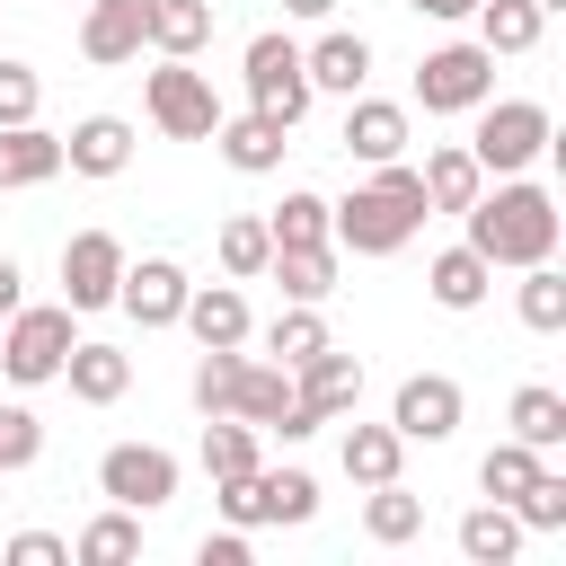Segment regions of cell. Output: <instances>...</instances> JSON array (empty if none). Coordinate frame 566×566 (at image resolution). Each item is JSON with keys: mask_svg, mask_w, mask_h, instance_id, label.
Listing matches in <instances>:
<instances>
[{"mask_svg": "<svg viewBox=\"0 0 566 566\" xmlns=\"http://www.w3.org/2000/svg\"><path fill=\"white\" fill-rule=\"evenodd\" d=\"M513 310H522V327H531V336H557V327H566V274H557V256L522 265V292H513Z\"/></svg>", "mask_w": 566, "mask_h": 566, "instance_id": "34", "label": "cell"}, {"mask_svg": "<svg viewBox=\"0 0 566 566\" xmlns=\"http://www.w3.org/2000/svg\"><path fill=\"white\" fill-rule=\"evenodd\" d=\"M203 566H248V531L230 522V531H203V548H195Z\"/></svg>", "mask_w": 566, "mask_h": 566, "instance_id": "43", "label": "cell"}, {"mask_svg": "<svg viewBox=\"0 0 566 566\" xmlns=\"http://www.w3.org/2000/svg\"><path fill=\"white\" fill-rule=\"evenodd\" d=\"M292 407V371L283 363H239V389H230V416H248L256 433H274V416Z\"/></svg>", "mask_w": 566, "mask_h": 566, "instance_id": "32", "label": "cell"}, {"mask_svg": "<svg viewBox=\"0 0 566 566\" xmlns=\"http://www.w3.org/2000/svg\"><path fill=\"white\" fill-rule=\"evenodd\" d=\"M469 115H478L469 159H478L486 177H531V168L548 159V142H557V124H548L539 97H486V106H469Z\"/></svg>", "mask_w": 566, "mask_h": 566, "instance_id": "4", "label": "cell"}, {"mask_svg": "<svg viewBox=\"0 0 566 566\" xmlns=\"http://www.w3.org/2000/svg\"><path fill=\"white\" fill-rule=\"evenodd\" d=\"M469 221V248L486 256V265H539V256H557V195L548 186H531V177H495V186H478V203L460 212Z\"/></svg>", "mask_w": 566, "mask_h": 566, "instance_id": "1", "label": "cell"}, {"mask_svg": "<svg viewBox=\"0 0 566 566\" xmlns=\"http://www.w3.org/2000/svg\"><path fill=\"white\" fill-rule=\"evenodd\" d=\"M513 513H522V531H566V478L539 469V478L513 495Z\"/></svg>", "mask_w": 566, "mask_h": 566, "instance_id": "39", "label": "cell"}, {"mask_svg": "<svg viewBox=\"0 0 566 566\" xmlns=\"http://www.w3.org/2000/svg\"><path fill=\"white\" fill-rule=\"evenodd\" d=\"M212 150H221L239 177H274L283 150H292V124H274V115L248 106V115H221V124H212Z\"/></svg>", "mask_w": 566, "mask_h": 566, "instance_id": "18", "label": "cell"}, {"mask_svg": "<svg viewBox=\"0 0 566 566\" xmlns=\"http://www.w3.org/2000/svg\"><path fill=\"white\" fill-rule=\"evenodd\" d=\"M142 557V513L133 504H106L80 539H71V566H133Z\"/></svg>", "mask_w": 566, "mask_h": 566, "instance_id": "28", "label": "cell"}, {"mask_svg": "<svg viewBox=\"0 0 566 566\" xmlns=\"http://www.w3.org/2000/svg\"><path fill=\"white\" fill-rule=\"evenodd\" d=\"M363 495H371V504H363V531H371L380 548H407V539L424 531V495H407L398 478H389V486H363Z\"/></svg>", "mask_w": 566, "mask_h": 566, "instance_id": "36", "label": "cell"}, {"mask_svg": "<svg viewBox=\"0 0 566 566\" xmlns=\"http://www.w3.org/2000/svg\"><path fill=\"white\" fill-rule=\"evenodd\" d=\"M495 97V53L486 44H433L416 62V106L424 115H469Z\"/></svg>", "mask_w": 566, "mask_h": 566, "instance_id": "8", "label": "cell"}, {"mask_svg": "<svg viewBox=\"0 0 566 566\" xmlns=\"http://www.w3.org/2000/svg\"><path fill=\"white\" fill-rule=\"evenodd\" d=\"M97 495H106V504H133V513L177 504V451H159V442H106Z\"/></svg>", "mask_w": 566, "mask_h": 566, "instance_id": "9", "label": "cell"}, {"mask_svg": "<svg viewBox=\"0 0 566 566\" xmlns=\"http://www.w3.org/2000/svg\"><path fill=\"white\" fill-rule=\"evenodd\" d=\"M239 80H248V106H256V115H274V124H301V115H310V71H301V44H292L283 27L248 35Z\"/></svg>", "mask_w": 566, "mask_h": 566, "instance_id": "6", "label": "cell"}, {"mask_svg": "<svg viewBox=\"0 0 566 566\" xmlns=\"http://www.w3.org/2000/svg\"><path fill=\"white\" fill-rule=\"evenodd\" d=\"M212 256H221V274H230V283H256V274H265V256H274V239H265V221H256V212H230V221H221V239H212Z\"/></svg>", "mask_w": 566, "mask_h": 566, "instance_id": "37", "label": "cell"}, {"mask_svg": "<svg viewBox=\"0 0 566 566\" xmlns=\"http://www.w3.org/2000/svg\"><path fill=\"white\" fill-rule=\"evenodd\" d=\"M0 557H9V566H71V539H53V531H9Z\"/></svg>", "mask_w": 566, "mask_h": 566, "instance_id": "42", "label": "cell"}, {"mask_svg": "<svg viewBox=\"0 0 566 566\" xmlns=\"http://www.w3.org/2000/svg\"><path fill=\"white\" fill-rule=\"evenodd\" d=\"M539 469H548V451H531V442H513V433H504V442H495V451L478 460V486H486L495 504H513V495H522V486H531Z\"/></svg>", "mask_w": 566, "mask_h": 566, "instance_id": "38", "label": "cell"}, {"mask_svg": "<svg viewBox=\"0 0 566 566\" xmlns=\"http://www.w3.org/2000/svg\"><path fill=\"white\" fill-rule=\"evenodd\" d=\"M256 460H265V433H256L248 416H212V424H203V478H212V486L248 478Z\"/></svg>", "mask_w": 566, "mask_h": 566, "instance_id": "27", "label": "cell"}, {"mask_svg": "<svg viewBox=\"0 0 566 566\" xmlns=\"http://www.w3.org/2000/svg\"><path fill=\"white\" fill-rule=\"evenodd\" d=\"M283 18H310V27H327V18H336V0H283Z\"/></svg>", "mask_w": 566, "mask_h": 566, "instance_id": "46", "label": "cell"}, {"mask_svg": "<svg viewBox=\"0 0 566 566\" xmlns=\"http://www.w3.org/2000/svg\"><path fill=\"white\" fill-rule=\"evenodd\" d=\"M424 212H469L478 203V186H486V168L469 159V142H442V150H424Z\"/></svg>", "mask_w": 566, "mask_h": 566, "instance_id": "23", "label": "cell"}, {"mask_svg": "<svg viewBox=\"0 0 566 566\" xmlns=\"http://www.w3.org/2000/svg\"><path fill=\"white\" fill-rule=\"evenodd\" d=\"M292 407H301V416H318V424L354 416V407H363V363H354V354H336V345H318V354L292 371Z\"/></svg>", "mask_w": 566, "mask_h": 566, "instance_id": "13", "label": "cell"}, {"mask_svg": "<svg viewBox=\"0 0 566 566\" xmlns=\"http://www.w3.org/2000/svg\"><path fill=\"white\" fill-rule=\"evenodd\" d=\"M177 327H186L195 345H248V336H256V318H248V292H239V283H195V292H186V310H177Z\"/></svg>", "mask_w": 566, "mask_h": 566, "instance_id": "19", "label": "cell"}, {"mask_svg": "<svg viewBox=\"0 0 566 566\" xmlns=\"http://www.w3.org/2000/svg\"><path fill=\"white\" fill-rule=\"evenodd\" d=\"M62 380H71V398H80V407H115V398L133 389V354H124V345L80 336V345H71V363H62Z\"/></svg>", "mask_w": 566, "mask_h": 566, "instance_id": "21", "label": "cell"}, {"mask_svg": "<svg viewBox=\"0 0 566 566\" xmlns=\"http://www.w3.org/2000/svg\"><path fill=\"white\" fill-rule=\"evenodd\" d=\"M265 239L274 248H318L327 239V195L318 186H283V203L265 212Z\"/></svg>", "mask_w": 566, "mask_h": 566, "instance_id": "33", "label": "cell"}, {"mask_svg": "<svg viewBox=\"0 0 566 566\" xmlns=\"http://www.w3.org/2000/svg\"><path fill=\"white\" fill-rule=\"evenodd\" d=\"M318 345H336V336H327V318H318V301H283V318L265 327V354H274L283 371H301Z\"/></svg>", "mask_w": 566, "mask_h": 566, "instance_id": "35", "label": "cell"}, {"mask_svg": "<svg viewBox=\"0 0 566 566\" xmlns=\"http://www.w3.org/2000/svg\"><path fill=\"white\" fill-rule=\"evenodd\" d=\"M35 460H44L35 407H0V478H9V469H35Z\"/></svg>", "mask_w": 566, "mask_h": 566, "instance_id": "40", "label": "cell"}, {"mask_svg": "<svg viewBox=\"0 0 566 566\" xmlns=\"http://www.w3.org/2000/svg\"><path fill=\"white\" fill-rule=\"evenodd\" d=\"M212 44V0H150V53L195 62Z\"/></svg>", "mask_w": 566, "mask_h": 566, "instance_id": "31", "label": "cell"}, {"mask_svg": "<svg viewBox=\"0 0 566 566\" xmlns=\"http://www.w3.org/2000/svg\"><path fill=\"white\" fill-rule=\"evenodd\" d=\"M212 504H221V522H239V531H301L310 513H318V478L310 469H248V478H230V486H212Z\"/></svg>", "mask_w": 566, "mask_h": 566, "instance_id": "5", "label": "cell"}, {"mask_svg": "<svg viewBox=\"0 0 566 566\" xmlns=\"http://www.w3.org/2000/svg\"><path fill=\"white\" fill-rule=\"evenodd\" d=\"M53 177H62V133H44V124H0V195L53 186Z\"/></svg>", "mask_w": 566, "mask_h": 566, "instance_id": "20", "label": "cell"}, {"mask_svg": "<svg viewBox=\"0 0 566 566\" xmlns=\"http://www.w3.org/2000/svg\"><path fill=\"white\" fill-rule=\"evenodd\" d=\"M301 71H310V97H354L371 88V44L354 27H327L318 44H301Z\"/></svg>", "mask_w": 566, "mask_h": 566, "instance_id": "16", "label": "cell"}, {"mask_svg": "<svg viewBox=\"0 0 566 566\" xmlns=\"http://www.w3.org/2000/svg\"><path fill=\"white\" fill-rule=\"evenodd\" d=\"M62 168H71V177H97V186L124 177V168H133V124H124V115H80V124L62 133Z\"/></svg>", "mask_w": 566, "mask_h": 566, "instance_id": "17", "label": "cell"}, {"mask_svg": "<svg viewBox=\"0 0 566 566\" xmlns=\"http://www.w3.org/2000/svg\"><path fill=\"white\" fill-rule=\"evenodd\" d=\"M18 301H27V274H18V256H9V248H0V318H9V310H18Z\"/></svg>", "mask_w": 566, "mask_h": 566, "instance_id": "44", "label": "cell"}, {"mask_svg": "<svg viewBox=\"0 0 566 566\" xmlns=\"http://www.w3.org/2000/svg\"><path fill=\"white\" fill-rule=\"evenodd\" d=\"M115 283H124V239L115 230H71L62 239V301L88 318V310H115Z\"/></svg>", "mask_w": 566, "mask_h": 566, "instance_id": "10", "label": "cell"}, {"mask_svg": "<svg viewBox=\"0 0 566 566\" xmlns=\"http://www.w3.org/2000/svg\"><path fill=\"white\" fill-rule=\"evenodd\" d=\"M336 460H345V478H354V486H389V478L407 469V442H398V424H345Z\"/></svg>", "mask_w": 566, "mask_h": 566, "instance_id": "25", "label": "cell"}, {"mask_svg": "<svg viewBox=\"0 0 566 566\" xmlns=\"http://www.w3.org/2000/svg\"><path fill=\"white\" fill-rule=\"evenodd\" d=\"M460 416H469V398H460V380H451V371H407V380H398V398H389L398 442H451V433H460Z\"/></svg>", "mask_w": 566, "mask_h": 566, "instance_id": "11", "label": "cell"}, {"mask_svg": "<svg viewBox=\"0 0 566 566\" xmlns=\"http://www.w3.org/2000/svg\"><path fill=\"white\" fill-rule=\"evenodd\" d=\"M142 44H150V0H88V18H80V53H88L97 71L133 62Z\"/></svg>", "mask_w": 566, "mask_h": 566, "instance_id": "15", "label": "cell"}, {"mask_svg": "<svg viewBox=\"0 0 566 566\" xmlns=\"http://www.w3.org/2000/svg\"><path fill=\"white\" fill-rule=\"evenodd\" d=\"M35 106H44L35 62H0V124H35Z\"/></svg>", "mask_w": 566, "mask_h": 566, "instance_id": "41", "label": "cell"}, {"mask_svg": "<svg viewBox=\"0 0 566 566\" xmlns=\"http://www.w3.org/2000/svg\"><path fill=\"white\" fill-rule=\"evenodd\" d=\"M407 9H416V18H442V27H451V18H469L478 0H407Z\"/></svg>", "mask_w": 566, "mask_h": 566, "instance_id": "45", "label": "cell"}, {"mask_svg": "<svg viewBox=\"0 0 566 566\" xmlns=\"http://www.w3.org/2000/svg\"><path fill=\"white\" fill-rule=\"evenodd\" d=\"M186 292H195V283H186V265H177V256H142V265L124 256V283H115V310H124L133 327H177V310H186Z\"/></svg>", "mask_w": 566, "mask_h": 566, "instance_id": "12", "label": "cell"}, {"mask_svg": "<svg viewBox=\"0 0 566 566\" xmlns=\"http://www.w3.org/2000/svg\"><path fill=\"white\" fill-rule=\"evenodd\" d=\"M142 106H150V124H159L168 142H212V124H221L212 80H203L195 62H177V53H159V71L142 80Z\"/></svg>", "mask_w": 566, "mask_h": 566, "instance_id": "7", "label": "cell"}, {"mask_svg": "<svg viewBox=\"0 0 566 566\" xmlns=\"http://www.w3.org/2000/svg\"><path fill=\"white\" fill-rule=\"evenodd\" d=\"M71 345H80V310H71V301H18V310L0 318V371H9L18 389L62 380Z\"/></svg>", "mask_w": 566, "mask_h": 566, "instance_id": "3", "label": "cell"}, {"mask_svg": "<svg viewBox=\"0 0 566 566\" xmlns=\"http://www.w3.org/2000/svg\"><path fill=\"white\" fill-rule=\"evenodd\" d=\"M345 159H363V168H380V159H407V106L398 97H345Z\"/></svg>", "mask_w": 566, "mask_h": 566, "instance_id": "14", "label": "cell"}, {"mask_svg": "<svg viewBox=\"0 0 566 566\" xmlns=\"http://www.w3.org/2000/svg\"><path fill=\"white\" fill-rule=\"evenodd\" d=\"M469 18H478V44H486V53H531V44L548 35V9H539V0H478Z\"/></svg>", "mask_w": 566, "mask_h": 566, "instance_id": "29", "label": "cell"}, {"mask_svg": "<svg viewBox=\"0 0 566 566\" xmlns=\"http://www.w3.org/2000/svg\"><path fill=\"white\" fill-rule=\"evenodd\" d=\"M416 230H424V177L407 159H380L371 186H354L345 203H327V239L354 248V256H398Z\"/></svg>", "mask_w": 566, "mask_h": 566, "instance_id": "2", "label": "cell"}, {"mask_svg": "<svg viewBox=\"0 0 566 566\" xmlns=\"http://www.w3.org/2000/svg\"><path fill=\"white\" fill-rule=\"evenodd\" d=\"M265 274L283 283V301H327V292H336V239H318V248H274Z\"/></svg>", "mask_w": 566, "mask_h": 566, "instance_id": "30", "label": "cell"}, {"mask_svg": "<svg viewBox=\"0 0 566 566\" xmlns=\"http://www.w3.org/2000/svg\"><path fill=\"white\" fill-rule=\"evenodd\" d=\"M504 424H513V442H531V451H557V442H566V389H548V380H522V389H513V407H504Z\"/></svg>", "mask_w": 566, "mask_h": 566, "instance_id": "26", "label": "cell"}, {"mask_svg": "<svg viewBox=\"0 0 566 566\" xmlns=\"http://www.w3.org/2000/svg\"><path fill=\"white\" fill-rule=\"evenodd\" d=\"M522 539H531V531H522V513H513V504H495V495L460 513V557H469V566H513V557H522Z\"/></svg>", "mask_w": 566, "mask_h": 566, "instance_id": "22", "label": "cell"}, {"mask_svg": "<svg viewBox=\"0 0 566 566\" xmlns=\"http://www.w3.org/2000/svg\"><path fill=\"white\" fill-rule=\"evenodd\" d=\"M424 292H433V310H478V301L495 292V265L460 239V248H442V256L424 265Z\"/></svg>", "mask_w": 566, "mask_h": 566, "instance_id": "24", "label": "cell"}, {"mask_svg": "<svg viewBox=\"0 0 566 566\" xmlns=\"http://www.w3.org/2000/svg\"><path fill=\"white\" fill-rule=\"evenodd\" d=\"M539 9H548V18H557V9H566V0H539Z\"/></svg>", "mask_w": 566, "mask_h": 566, "instance_id": "47", "label": "cell"}]
</instances>
